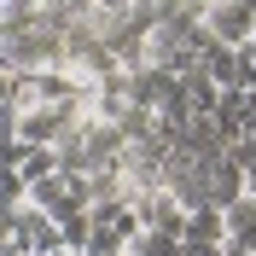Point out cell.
I'll use <instances>...</instances> for the list:
<instances>
[{
	"mask_svg": "<svg viewBox=\"0 0 256 256\" xmlns=\"http://www.w3.org/2000/svg\"><path fill=\"white\" fill-rule=\"evenodd\" d=\"M222 227H227V244H239L244 256H256V198H233L222 210Z\"/></svg>",
	"mask_w": 256,
	"mask_h": 256,
	"instance_id": "3",
	"label": "cell"
},
{
	"mask_svg": "<svg viewBox=\"0 0 256 256\" xmlns=\"http://www.w3.org/2000/svg\"><path fill=\"white\" fill-rule=\"evenodd\" d=\"M244 198H256V169H244Z\"/></svg>",
	"mask_w": 256,
	"mask_h": 256,
	"instance_id": "9",
	"label": "cell"
},
{
	"mask_svg": "<svg viewBox=\"0 0 256 256\" xmlns=\"http://www.w3.org/2000/svg\"><path fill=\"white\" fill-rule=\"evenodd\" d=\"M198 35H204L210 47H227V52H239L244 41L256 35V12L244 6V0H210L204 12H198Z\"/></svg>",
	"mask_w": 256,
	"mask_h": 256,
	"instance_id": "1",
	"label": "cell"
},
{
	"mask_svg": "<svg viewBox=\"0 0 256 256\" xmlns=\"http://www.w3.org/2000/svg\"><path fill=\"white\" fill-rule=\"evenodd\" d=\"M0 256H18V250H12V244H0Z\"/></svg>",
	"mask_w": 256,
	"mask_h": 256,
	"instance_id": "11",
	"label": "cell"
},
{
	"mask_svg": "<svg viewBox=\"0 0 256 256\" xmlns=\"http://www.w3.org/2000/svg\"><path fill=\"white\" fill-rule=\"evenodd\" d=\"M192 6H210V0H192Z\"/></svg>",
	"mask_w": 256,
	"mask_h": 256,
	"instance_id": "12",
	"label": "cell"
},
{
	"mask_svg": "<svg viewBox=\"0 0 256 256\" xmlns=\"http://www.w3.org/2000/svg\"><path fill=\"white\" fill-rule=\"evenodd\" d=\"M58 175V146H24V158H18V180L35 186V180Z\"/></svg>",
	"mask_w": 256,
	"mask_h": 256,
	"instance_id": "6",
	"label": "cell"
},
{
	"mask_svg": "<svg viewBox=\"0 0 256 256\" xmlns=\"http://www.w3.org/2000/svg\"><path fill=\"white\" fill-rule=\"evenodd\" d=\"M233 198H244V169L222 152V158L210 163V204H216V210H227Z\"/></svg>",
	"mask_w": 256,
	"mask_h": 256,
	"instance_id": "4",
	"label": "cell"
},
{
	"mask_svg": "<svg viewBox=\"0 0 256 256\" xmlns=\"http://www.w3.org/2000/svg\"><path fill=\"white\" fill-rule=\"evenodd\" d=\"M227 227H222V210L216 204H198L186 210V222H180V244H222Z\"/></svg>",
	"mask_w": 256,
	"mask_h": 256,
	"instance_id": "5",
	"label": "cell"
},
{
	"mask_svg": "<svg viewBox=\"0 0 256 256\" xmlns=\"http://www.w3.org/2000/svg\"><path fill=\"white\" fill-rule=\"evenodd\" d=\"M122 256H180V239H163V233H134V239L122 244Z\"/></svg>",
	"mask_w": 256,
	"mask_h": 256,
	"instance_id": "7",
	"label": "cell"
},
{
	"mask_svg": "<svg viewBox=\"0 0 256 256\" xmlns=\"http://www.w3.org/2000/svg\"><path fill=\"white\" fill-rule=\"evenodd\" d=\"M0 6H35V0H0Z\"/></svg>",
	"mask_w": 256,
	"mask_h": 256,
	"instance_id": "10",
	"label": "cell"
},
{
	"mask_svg": "<svg viewBox=\"0 0 256 256\" xmlns=\"http://www.w3.org/2000/svg\"><path fill=\"white\" fill-rule=\"evenodd\" d=\"M128 204H134V222H140L146 233H163V239H180V222H186V210H180V198H175L169 186L134 192Z\"/></svg>",
	"mask_w": 256,
	"mask_h": 256,
	"instance_id": "2",
	"label": "cell"
},
{
	"mask_svg": "<svg viewBox=\"0 0 256 256\" xmlns=\"http://www.w3.org/2000/svg\"><path fill=\"white\" fill-rule=\"evenodd\" d=\"M18 99V76H6V70H0V105H12Z\"/></svg>",
	"mask_w": 256,
	"mask_h": 256,
	"instance_id": "8",
	"label": "cell"
}]
</instances>
